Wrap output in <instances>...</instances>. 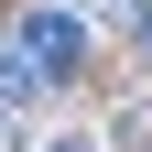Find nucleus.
<instances>
[{
    "mask_svg": "<svg viewBox=\"0 0 152 152\" xmlns=\"http://www.w3.org/2000/svg\"><path fill=\"white\" fill-rule=\"evenodd\" d=\"M11 22H22V65L33 76H76V65H87V22H76V11L33 0V11H11Z\"/></svg>",
    "mask_w": 152,
    "mask_h": 152,
    "instance_id": "1",
    "label": "nucleus"
},
{
    "mask_svg": "<svg viewBox=\"0 0 152 152\" xmlns=\"http://www.w3.org/2000/svg\"><path fill=\"white\" fill-rule=\"evenodd\" d=\"M33 87H44V76H33V65H22V54H0V98L22 109V98H33Z\"/></svg>",
    "mask_w": 152,
    "mask_h": 152,
    "instance_id": "2",
    "label": "nucleus"
}]
</instances>
